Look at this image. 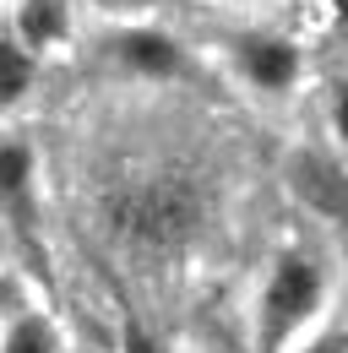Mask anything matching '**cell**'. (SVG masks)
<instances>
[{
    "label": "cell",
    "instance_id": "obj_11",
    "mask_svg": "<svg viewBox=\"0 0 348 353\" xmlns=\"http://www.w3.org/2000/svg\"><path fill=\"white\" fill-rule=\"evenodd\" d=\"M289 353H348V326H316Z\"/></svg>",
    "mask_w": 348,
    "mask_h": 353
},
{
    "label": "cell",
    "instance_id": "obj_7",
    "mask_svg": "<svg viewBox=\"0 0 348 353\" xmlns=\"http://www.w3.org/2000/svg\"><path fill=\"white\" fill-rule=\"evenodd\" d=\"M0 353H60V332H55V321L44 310H11Z\"/></svg>",
    "mask_w": 348,
    "mask_h": 353
},
{
    "label": "cell",
    "instance_id": "obj_8",
    "mask_svg": "<svg viewBox=\"0 0 348 353\" xmlns=\"http://www.w3.org/2000/svg\"><path fill=\"white\" fill-rule=\"evenodd\" d=\"M0 54H6V109L17 114V109H22V98L39 88L44 77H49V60H44V54H33V49H22L17 39H6V49H0Z\"/></svg>",
    "mask_w": 348,
    "mask_h": 353
},
{
    "label": "cell",
    "instance_id": "obj_1",
    "mask_svg": "<svg viewBox=\"0 0 348 353\" xmlns=\"http://www.w3.org/2000/svg\"><path fill=\"white\" fill-rule=\"evenodd\" d=\"M218 212V179L180 152L109 158L93 179V218L104 239L136 266L180 261Z\"/></svg>",
    "mask_w": 348,
    "mask_h": 353
},
{
    "label": "cell",
    "instance_id": "obj_10",
    "mask_svg": "<svg viewBox=\"0 0 348 353\" xmlns=\"http://www.w3.org/2000/svg\"><path fill=\"white\" fill-rule=\"evenodd\" d=\"M327 136L338 141V152L348 158V77L327 82Z\"/></svg>",
    "mask_w": 348,
    "mask_h": 353
},
{
    "label": "cell",
    "instance_id": "obj_2",
    "mask_svg": "<svg viewBox=\"0 0 348 353\" xmlns=\"http://www.w3.org/2000/svg\"><path fill=\"white\" fill-rule=\"evenodd\" d=\"M213 54L218 71L245 88L251 98H267V103H283L304 88V71H310V54L294 33L261 22V17H240V22H223L213 33Z\"/></svg>",
    "mask_w": 348,
    "mask_h": 353
},
{
    "label": "cell",
    "instance_id": "obj_13",
    "mask_svg": "<svg viewBox=\"0 0 348 353\" xmlns=\"http://www.w3.org/2000/svg\"><path fill=\"white\" fill-rule=\"evenodd\" d=\"M327 11H332V22H338V28H348V0H327Z\"/></svg>",
    "mask_w": 348,
    "mask_h": 353
},
{
    "label": "cell",
    "instance_id": "obj_5",
    "mask_svg": "<svg viewBox=\"0 0 348 353\" xmlns=\"http://www.w3.org/2000/svg\"><path fill=\"white\" fill-rule=\"evenodd\" d=\"M283 185L310 218L321 223H348V158L338 141H300L283 158Z\"/></svg>",
    "mask_w": 348,
    "mask_h": 353
},
{
    "label": "cell",
    "instance_id": "obj_3",
    "mask_svg": "<svg viewBox=\"0 0 348 353\" xmlns=\"http://www.w3.org/2000/svg\"><path fill=\"white\" fill-rule=\"evenodd\" d=\"M93 54L104 60L109 77L142 82V88H185L202 77V54L196 44L169 28L164 17H142V22H98Z\"/></svg>",
    "mask_w": 348,
    "mask_h": 353
},
{
    "label": "cell",
    "instance_id": "obj_12",
    "mask_svg": "<svg viewBox=\"0 0 348 353\" xmlns=\"http://www.w3.org/2000/svg\"><path fill=\"white\" fill-rule=\"evenodd\" d=\"M223 6H234V11H245V17H256V11H272L278 0H223Z\"/></svg>",
    "mask_w": 348,
    "mask_h": 353
},
{
    "label": "cell",
    "instance_id": "obj_9",
    "mask_svg": "<svg viewBox=\"0 0 348 353\" xmlns=\"http://www.w3.org/2000/svg\"><path fill=\"white\" fill-rule=\"evenodd\" d=\"M174 0H93L98 22H142V17H164Z\"/></svg>",
    "mask_w": 348,
    "mask_h": 353
},
{
    "label": "cell",
    "instance_id": "obj_6",
    "mask_svg": "<svg viewBox=\"0 0 348 353\" xmlns=\"http://www.w3.org/2000/svg\"><path fill=\"white\" fill-rule=\"evenodd\" d=\"M6 39H17L33 54H60L77 39V11L71 0H11L6 6Z\"/></svg>",
    "mask_w": 348,
    "mask_h": 353
},
{
    "label": "cell",
    "instance_id": "obj_4",
    "mask_svg": "<svg viewBox=\"0 0 348 353\" xmlns=\"http://www.w3.org/2000/svg\"><path fill=\"white\" fill-rule=\"evenodd\" d=\"M327 305V272L310 250H278L256 294V353H289Z\"/></svg>",
    "mask_w": 348,
    "mask_h": 353
}]
</instances>
